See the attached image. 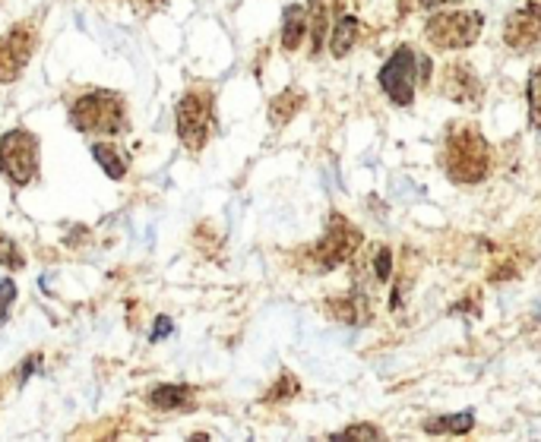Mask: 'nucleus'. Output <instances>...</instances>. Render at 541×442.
<instances>
[{"label":"nucleus","instance_id":"obj_7","mask_svg":"<svg viewBox=\"0 0 541 442\" xmlns=\"http://www.w3.org/2000/svg\"><path fill=\"white\" fill-rule=\"evenodd\" d=\"M415 82H418V54L412 47H399L393 58L383 64L380 86L393 105H412L415 101Z\"/></svg>","mask_w":541,"mask_h":442},{"label":"nucleus","instance_id":"obj_10","mask_svg":"<svg viewBox=\"0 0 541 442\" xmlns=\"http://www.w3.org/2000/svg\"><path fill=\"white\" fill-rule=\"evenodd\" d=\"M440 89L447 99L459 101V105H478L482 101V79L472 70V64H462V60H453V64L443 67Z\"/></svg>","mask_w":541,"mask_h":442},{"label":"nucleus","instance_id":"obj_17","mask_svg":"<svg viewBox=\"0 0 541 442\" xmlns=\"http://www.w3.org/2000/svg\"><path fill=\"white\" fill-rule=\"evenodd\" d=\"M326 313L342 322H361V310L355 297H335V300L326 303Z\"/></svg>","mask_w":541,"mask_h":442},{"label":"nucleus","instance_id":"obj_23","mask_svg":"<svg viewBox=\"0 0 541 442\" xmlns=\"http://www.w3.org/2000/svg\"><path fill=\"white\" fill-rule=\"evenodd\" d=\"M383 430H377V426H367V424H358V426H348V430L335 433L333 439H380Z\"/></svg>","mask_w":541,"mask_h":442},{"label":"nucleus","instance_id":"obj_5","mask_svg":"<svg viewBox=\"0 0 541 442\" xmlns=\"http://www.w3.org/2000/svg\"><path fill=\"white\" fill-rule=\"evenodd\" d=\"M482 32V13L472 10H450L437 13L424 26V38L440 51H456V47H469Z\"/></svg>","mask_w":541,"mask_h":442},{"label":"nucleus","instance_id":"obj_12","mask_svg":"<svg viewBox=\"0 0 541 442\" xmlns=\"http://www.w3.org/2000/svg\"><path fill=\"white\" fill-rule=\"evenodd\" d=\"M358 32H361L358 16H348V13H342V16H335L333 38H330V51L335 54V58H345V54L352 51L355 41H358Z\"/></svg>","mask_w":541,"mask_h":442},{"label":"nucleus","instance_id":"obj_26","mask_svg":"<svg viewBox=\"0 0 541 442\" xmlns=\"http://www.w3.org/2000/svg\"><path fill=\"white\" fill-rule=\"evenodd\" d=\"M171 332H175V322H171L168 316H159V320H155V329L149 332V342L159 344L162 338H168V335H171Z\"/></svg>","mask_w":541,"mask_h":442},{"label":"nucleus","instance_id":"obj_28","mask_svg":"<svg viewBox=\"0 0 541 442\" xmlns=\"http://www.w3.org/2000/svg\"><path fill=\"white\" fill-rule=\"evenodd\" d=\"M146 4H149V6H155V4H159V0H146Z\"/></svg>","mask_w":541,"mask_h":442},{"label":"nucleus","instance_id":"obj_2","mask_svg":"<svg viewBox=\"0 0 541 442\" xmlns=\"http://www.w3.org/2000/svg\"><path fill=\"white\" fill-rule=\"evenodd\" d=\"M70 127L80 133H101L118 136L127 130V105L111 89H95L73 101L70 108Z\"/></svg>","mask_w":541,"mask_h":442},{"label":"nucleus","instance_id":"obj_3","mask_svg":"<svg viewBox=\"0 0 541 442\" xmlns=\"http://www.w3.org/2000/svg\"><path fill=\"white\" fill-rule=\"evenodd\" d=\"M0 174L13 186H29L38 177V136L26 127L0 136Z\"/></svg>","mask_w":541,"mask_h":442},{"label":"nucleus","instance_id":"obj_21","mask_svg":"<svg viewBox=\"0 0 541 442\" xmlns=\"http://www.w3.org/2000/svg\"><path fill=\"white\" fill-rule=\"evenodd\" d=\"M529 114H532V127H541V67H536L529 76Z\"/></svg>","mask_w":541,"mask_h":442},{"label":"nucleus","instance_id":"obj_25","mask_svg":"<svg viewBox=\"0 0 541 442\" xmlns=\"http://www.w3.org/2000/svg\"><path fill=\"white\" fill-rule=\"evenodd\" d=\"M38 367H42V354H29V357H26V361L16 367V385H26V383H29V376H32V373H36Z\"/></svg>","mask_w":541,"mask_h":442},{"label":"nucleus","instance_id":"obj_19","mask_svg":"<svg viewBox=\"0 0 541 442\" xmlns=\"http://www.w3.org/2000/svg\"><path fill=\"white\" fill-rule=\"evenodd\" d=\"M298 389H301L298 379H294L292 373H282V376L270 385V392H266V402H285V398L298 395Z\"/></svg>","mask_w":541,"mask_h":442},{"label":"nucleus","instance_id":"obj_13","mask_svg":"<svg viewBox=\"0 0 541 442\" xmlns=\"http://www.w3.org/2000/svg\"><path fill=\"white\" fill-rule=\"evenodd\" d=\"M307 32V10L301 4L285 6V19H282V47L285 51H298L301 41Z\"/></svg>","mask_w":541,"mask_h":442},{"label":"nucleus","instance_id":"obj_18","mask_svg":"<svg viewBox=\"0 0 541 442\" xmlns=\"http://www.w3.org/2000/svg\"><path fill=\"white\" fill-rule=\"evenodd\" d=\"M0 266H6V268H26V253L19 250V244L10 237V234H4L0 231Z\"/></svg>","mask_w":541,"mask_h":442},{"label":"nucleus","instance_id":"obj_27","mask_svg":"<svg viewBox=\"0 0 541 442\" xmlns=\"http://www.w3.org/2000/svg\"><path fill=\"white\" fill-rule=\"evenodd\" d=\"M424 6H443V4H450V0H421Z\"/></svg>","mask_w":541,"mask_h":442},{"label":"nucleus","instance_id":"obj_1","mask_svg":"<svg viewBox=\"0 0 541 442\" xmlns=\"http://www.w3.org/2000/svg\"><path fill=\"white\" fill-rule=\"evenodd\" d=\"M443 168L456 184H478L491 171V149L484 136L469 123L450 127L443 140Z\"/></svg>","mask_w":541,"mask_h":442},{"label":"nucleus","instance_id":"obj_11","mask_svg":"<svg viewBox=\"0 0 541 442\" xmlns=\"http://www.w3.org/2000/svg\"><path fill=\"white\" fill-rule=\"evenodd\" d=\"M146 402L155 407V411H187L196 402V389L194 385H181V383H165L155 385V389L146 392Z\"/></svg>","mask_w":541,"mask_h":442},{"label":"nucleus","instance_id":"obj_14","mask_svg":"<svg viewBox=\"0 0 541 442\" xmlns=\"http://www.w3.org/2000/svg\"><path fill=\"white\" fill-rule=\"evenodd\" d=\"M92 158L99 162V168L105 171L111 181H124L127 177V158L121 155L111 142H92Z\"/></svg>","mask_w":541,"mask_h":442},{"label":"nucleus","instance_id":"obj_20","mask_svg":"<svg viewBox=\"0 0 541 442\" xmlns=\"http://www.w3.org/2000/svg\"><path fill=\"white\" fill-rule=\"evenodd\" d=\"M311 36H313V54L320 51L326 36V6L324 0H311Z\"/></svg>","mask_w":541,"mask_h":442},{"label":"nucleus","instance_id":"obj_15","mask_svg":"<svg viewBox=\"0 0 541 442\" xmlns=\"http://www.w3.org/2000/svg\"><path fill=\"white\" fill-rule=\"evenodd\" d=\"M304 108V92H298V89H289V92L276 95L270 105V121L276 123V127H282V123H289L298 110Z\"/></svg>","mask_w":541,"mask_h":442},{"label":"nucleus","instance_id":"obj_8","mask_svg":"<svg viewBox=\"0 0 541 442\" xmlns=\"http://www.w3.org/2000/svg\"><path fill=\"white\" fill-rule=\"evenodd\" d=\"M36 47V32L32 26H13L6 36H0V82H16L26 70Z\"/></svg>","mask_w":541,"mask_h":442},{"label":"nucleus","instance_id":"obj_22","mask_svg":"<svg viewBox=\"0 0 541 442\" xmlns=\"http://www.w3.org/2000/svg\"><path fill=\"white\" fill-rule=\"evenodd\" d=\"M16 303V285L10 279L0 281V326L10 320V307Z\"/></svg>","mask_w":541,"mask_h":442},{"label":"nucleus","instance_id":"obj_6","mask_svg":"<svg viewBox=\"0 0 541 442\" xmlns=\"http://www.w3.org/2000/svg\"><path fill=\"white\" fill-rule=\"evenodd\" d=\"M361 247V231L355 225H348L345 216H333L330 227L324 231L320 244L313 247V262H317L324 272L342 266L355 257V250Z\"/></svg>","mask_w":541,"mask_h":442},{"label":"nucleus","instance_id":"obj_16","mask_svg":"<svg viewBox=\"0 0 541 442\" xmlns=\"http://www.w3.org/2000/svg\"><path fill=\"white\" fill-rule=\"evenodd\" d=\"M472 426H475V414L465 411V414H447V417H434L424 424V430L430 433V437H437V433H469Z\"/></svg>","mask_w":541,"mask_h":442},{"label":"nucleus","instance_id":"obj_9","mask_svg":"<svg viewBox=\"0 0 541 442\" xmlns=\"http://www.w3.org/2000/svg\"><path fill=\"white\" fill-rule=\"evenodd\" d=\"M504 41H506V47H513L516 54L532 51L541 41V4L525 0L519 10H513L504 26Z\"/></svg>","mask_w":541,"mask_h":442},{"label":"nucleus","instance_id":"obj_4","mask_svg":"<svg viewBox=\"0 0 541 442\" xmlns=\"http://www.w3.org/2000/svg\"><path fill=\"white\" fill-rule=\"evenodd\" d=\"M177 123V140L184 142L190 152H200L209 140L212 130V95L207 89H190L175 110Z\"/></svg>","mask_w":541,"mask_h":442},{"label":"nucleus","instance_id":"obj_24","mask_svg":"<svg viewBox=\"0 0 541 442\" xmlns=\"http://www.w3.org/2000/svg\"><path fill=\"white\" fill-rule=\"evenodd\" d=\"M389 272H393V253H389V247H380V250H377V259H374L377 281H389Z\"/></svg>","mask_w":541,"mask_h":442}]
</instances>
